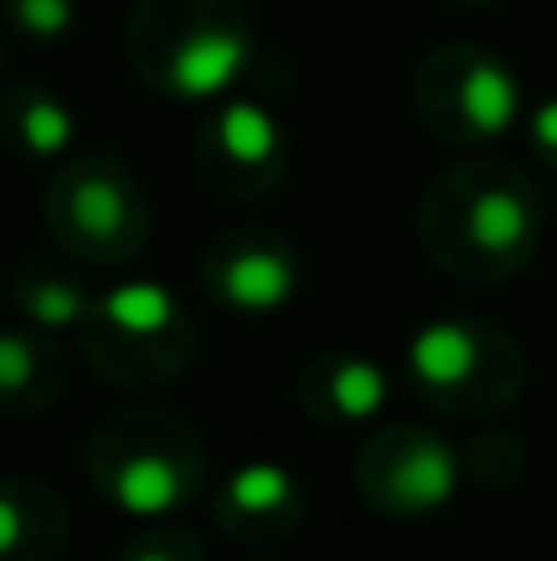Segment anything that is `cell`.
I'll return each mask as SVG.
<instances>
[{
    "mask_svg": "<svg viewBox=\"0 0 557 561\" xmlns=\"http://www.w3.org/2000/svg\"><path fill=\"white\" fill-rule=\"evenodd\" d=\"M459 458H464V478H469V483L499 493V488H513V478L523 473V438L479 434L469 448H459Z\"/></svg>",
    "mask_w": 557,
    "mask_h": 561,
    "instance_id": "cell-17",
    "label": "cell"
},
{
    "mask_svg": "<svg viewBox=\"0 0 557 561\" xmlns=\"http://www.w3.org/2000/svg\"><path fill=\"white\" fill-rule=\"evenodd\" d=\"M0 69H5V39H0Z\"/></svg>",
    "mask_w": 557,
    "mask_h": 561,
    "instance_id": "cell-22",
    "label": "cell"
},
{
    "mask_svg": "<svg viewBox=\"0 0 557 561\" xmlns=\"http://www.w3.org/2000/svg\"><path fill=\"white\" fill-rule=\"evenodd\" d=\"M114 561H207V542L173 517V523L138 527V533L118 547Z\"/></svg>",
    "mask_w": 557,
    "mask_h": 561,
    "instance_id": "cell-19",
    "label": "cell"
},
{
    "mask_svg": "<svg viewBox=\"0 0 557 561\" xmlns=\"http://www.w3.org/2000/svg\"><path fill=\"white\" fill-rule=\"evenodd\" d=\"M39 217L65 256L79 266H128L154 237L144 183L118 153H75L39 193Z\"/></svg>",
    "mask_w": 557,
    "mask_h": 561,
    "instance_id": "cell-6",
    "label": "cell"
},
{
    "mask_svg": "<svg viewBox=\"0 0 557 561\" xmlns=\"http://www.w3.org/2000/svg\"><path fill=\"white\" fill-rule=\"evenodd\" d=\"M257 35L247 0H138L128 15V65L173 104L242 94Z\"/></svg>",
    "mask_w": 557,
    "mask_h": 561,
    "instance_id": "cell-2",
    "label": "cell"
},
{
    "mask_svg": "<svg viewBox=\"0 0 557 561\" xmlns=\"http://www.w3.org/2000/svg\"><path fill=\"white\" fill-rule=\"evenodd\" d=\"M523 128H528L533 158H538V163L557 178V94L543 99V104H533V114L523 118Z\"/></svg>",
    "mask_w": 557,
    "mask_h": 561,
    "instance_id": "cell-20",
    "label": "cell"
},
{
    "mask_svg": "<svg viewBox=\"0 0 557 561\" xmlns=\"http://www.w3.org/2000/svg\"><path fill=\"white\" fill-rule=\"evenodd\" d=\"M15 310L25 316V325L45 330V335H79V325L89 320L99 290L84 280L75 256H30L10 280Z\"/></svg>",
    "mask_w": 557,
    "mask_h": 561,
    "instance_id": "cell-15",
    "label": "cell"
},
{
    "mask_svg": "<svg viewBox=\"0 0 557 561\" xmlns=\"http://www.w3.org/2000/svg\"><path fill=\"white\" fill-rule=\"evenodd\" d=\"M410 99L420 124L464 153H489L528 118L513 65L469 39L430 49L410 79Z\"/></svg>",
    "mask_w": 557,
    "mask_h": 561,
    "instance_id": "cell-7",
    "label": "cell"
},
{
    "mask_svg": "<svg viewBox=\"0 0 557 561\" xmlns=\"http://www.w3.org/2000/svg\"><path fill=\"white\" fill-rule=\"evenodd\" d=\"M414 232L444 276L464 286H499L533 266L548 237V203L519 163L469 153L424 187Z\"/></svg>",
    "mask_w": 557,
    "mask_h": 561,
    "instance_id": "cell-1",
    "label": "cell"
},
{
    "mask_svg": "<svg viewBox=\"0 0 557 561\" xmlns=\"http://www.w3.org/2000/svg\"><path fill=\"white\" fill-rule=\"evenodd\" d=\"M306 517V488L276 458H247L213 488V523L223 537L252 552L292 542Z\"/></svg>",
    "mask_w": 557,
    "mask_h": 561,
    "instance_id": "cell-11",
    "label": "cell"
},
{
    "mask_svg": "<svg viewBox=\"0 0 557 561\" xmlns=\"http://www.w3.org/2000/svg\"><path fill=\"white\" fill-rule=\"evenodd\" d=\"M355 497L375 517L424 523L440 517L464 488V458L444 434L424 424H385L355 454Z\"/></svg>",
    "mask_w": 557,
    "mask_h": 561,
    "instance_id": "cell-8",
    "label": "cell"
},
{
    "mask_svg": "<svg viewBox=\"0 0 557 561\" xmlns=\"http://www.w3.org/2000/svg\"><path fill=\"white\" fill-rule=\"evenodd\" d=\"M84 478L104 507L148 527L173 523L203 497L207 454L203 438L168 409H114L89 428Z\"/></svg>",
    "mask_w": 557,
    "mask_h": 561,
    "instance_id": "cell-3",
    "label": "cell"
},
{
    "mask_svg": "<svg viewBox=\"0 0 557 561\" xmlns=\"http://www.w3.org/2000/svg\"><path fill=\"white\" fill-rule=\"evenodd\" d=\"M79 350L104 385L163 389L193 365L197 325L173 286L118 280L94 296V310L79 325Z\"/></svg>",
    "mask_w": 557,
    "mask_h": 561,
    "instance_id": "cell-5",
    "label": "cell"
},
{
    "mask_svg": "<svg viewBox=\"0 0 557 561\" xmlns=\"http://www.w3.org/2000/svg\"><path fill=\"white\" fill-rule=\"evenodd\" d=\"M459 5H493V0H459Z\"/></svg>",
    "mask_w": 557,
    "mask_h": 561,
    "instance_id": "cell-21",
    "label": "cell"
},
{
    "mask_svg": "<svg viewBox=\"0 0 557 561\" xmlns=\"http://www.w3.org/2000/svg\"><path fill=\"white\" fill-rule=\"evenodd\" d=\"M79 118L49 84L20 79L0 89V148L25 163H65L75 158Z\"/></svg>",
    "mask_w": 557,
    "mask_h": 561,
    "instance_id": "cell-13",
    "label": "cell"
},
{
    "mask_svg": "<svg viewBox=\"0 0 557 561\" xmlns=\"http://www.w3.org/2000/svg\"><path fill=\"white\" fill-rule=\"evenodd\" d=\"M197 286L227 316H276L302 290V256L276 227H227L197 256Z\"/></svg>",
    "mask_w": 557,
    "mask_h": 561,
    "instance_id": "cell-10",
    "label": "cell"
},
{
    "mask_svg": "<svg viewBox=\"0 0 557 561\" xmlns=\"http://www.w3.org/2000/svg\"><path fill=\"white\" fill-rule=\"evenodd\" d=\"M400 369L414 399L454 419L503 414L528 389V355L484 316H434L405 340Z\"/></svg>",
    "mask_w": 557,
    "mask_h": 561,
    "instance_id": "cell-4",
    "label": "cell"
},
{
    "mask_svg": "<svg viewBox=\"0 0 557 561\" xmlns=\"http://www.w3.org/2000/svg\"><path fill=\"white\" fill-rule=\"evenodd\" d=\"M69 513L49 483L5 478L0 483V561H59Z\"/></svg>",
    "mask_w": 557,
    "mask_h": 561,
    "instance_id": "cell-16",
    "label": "cell"
},
{
    "mask_svg": "<svg viewBox=\"0 0 557 561\" xmlns=\"http://www.w3.org/2000/svg\"><path fill=\"white\" fill-rule=\"evenodd\" d=\"M292 163L286 124L252 94H227L207 104L193 134V168L217 197L257 203L276 193Z\"/></svg>",
    "mask_w": 557,
    "mask_h": 561,
    "instance_id": "cell-9",
    "label": "cell"
},
{
    "mask_svg": "<svg viewBox=\"0 0 557 561\" xmlns=\"http://www.w3.org/2000/svg\"><path fill=\"white\" fill-rule=\"evenodd\" d=\"M69 385V355L35 325L0 330V414H39Z\"/></svg>",
    "mask_w": 557,
    "mask_h": 561,
    "instance_id": "cell-14",
    "label": "cell"
},
{
    "mask_svg": "<svg viewBox=\"0 0 557 561\" xmlns=\"http://www.w3.org/2000/svg\"><path fill=\"white\" fill-rule=\"evenodd\" d=\"M390 369L371 355H351V350L306 359L302 375H296V399L326 428L375 424L390 404Z\"/></svg>",
    "mask_w": 557,
    "mask_h": 561,
    "instance_id": "cell-12",
    "label": "cell"
},
{
    "mask_svg": "<svg viewBox=\"0 0 557 561\" xmlns=\"http://www.w3.org/2000/svg\"><path fill=\"white\" fill-rule=\"evenodd\" d=\"M5 25L30 45H59L79 25V0H0Z\"/></svg>",
    "mask_w": 557,
    "mask_h": 561,
    "instance_id": "cell-18",
    "label": "cell"
}]
</instances>
